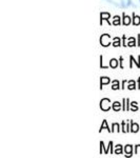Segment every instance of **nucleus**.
Listing matches in <instances>:
<instances>
[{
	"instance_id": "f257e3e1",
	"label": "nucleus",
	"mask_w": 140,
	"mask_h": 158,
	"mask_svg": "<svg viewBox=\"0 0 140 158\" xmlns=\"http://www.w3.org/2000/svg\"><path fill=\"white\" fill-rule=\"evenodd\" d=\"M135 19H136V21H134V23L138 24L139 23V17H135Z\"/></svg>"
},
{
	"instance_id": "f03ea898",
	"label": "nucleus",
	"mask_w": 140,
	"mask_h": 158,
	"mask_svg": "<svg viewBox=\"0 0 140 158\" xmlns=\"http://www.w3.org/2000/svg\"><path fill=\"white\" fill-rule=\"evenodd\" d=\"M112 65H113V67H115V65H116V60H112Z\"/></svg>"
}]
</instances>
